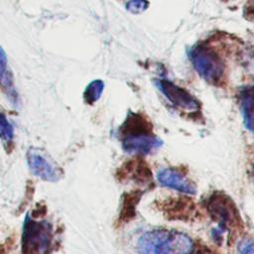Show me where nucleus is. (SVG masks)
<instances>
[{"mask_svg":"<svg viewBox=\"0 0 254 254\" xmlns=\"http://www.w3.org/2000/svg\"><path fill=\"white\" fill-rule=\"evenodd\" d=\"M191 239L178 231L156 229L144 233L138 240L139 254H190Z\"/></svg>","mask_w":254,"mask_h":254,"instance_id":"nucleus-1","label":"nucleus"},{"mask_svg":"<svg viewBox=\"0 0 254 254\" xmlns=\"http://www.w3.org/2000/svg\"><path fill=\"white\" fill-rule=\"evenodd\" d=\"M53 240V227L46 220L27 217L23 228L22 248L24 254H45Z\"/></svg>","mask_w":254,"mask_h":254,"instance_id":"nucleus-2","label":"nucleus"},{"mask_svg":"<svg viewBox=\"0 0 254 254\" xmlns=\"http://www.w3.org/2000/svg\"><path fill=\"white\" fill-rule=\"evenodd\" d=\"M190 60L197 73L206 81L214 84L221 80L224 72L223 62L212 49L197 45L190 50Z\"/></svg>","mask_w":254,"mask_h":254,"instance_id":"nucleus-3","label":"nucleus"},{"mask_svg":"<svg viewBox=\"0 0 254 254\" xmlns=\"http://www.w3.org/2000/svg\"><path fill=\"white\" fill-rule=\"evenodd\" d=\"M206 207L213 220L218 223L220 233L231 226L235 227L239 223L238 210L233 201L222 192L213 193L206 202Z\"/></svg>","mask_w":254,"mask_h":254,"instance_id":"nucleus-4","label":"nucleus"},{"mask_svg":"<svg viewBox=\"0 0 254 254\" xmlns=\"http://www.w3.org/2000/svg\"><path fill=\"white\" fill-rule=\"evenodd\" d=\"M27 162L32 174L44 181L57 182L62 178V170L39 149H29Z\"/></svg>","mask_w":254,"mask_h":254,"instance_id":"nucleus-5","label":"nucleus"},{"mask_svg":"<svg viewBox=\"0 0 254 254\" xmlns=\"http://www.w3.org/2000/svg\"><path fill=\"white\" fill-rule=\"evenodd\" d=\"M155 82L166 98L176 107L188 111H195L199 108L196 98L183 87L178 86L168 79H158Z\"/></svg>","mask_w":254,"mask_h":254,"instance_id":"nucleus-6","label":"nucleus"},{"mask_svg":"<svg viewBox=\"0 0 254 254\" xmlns=\"http://www.w3.org/2000/svg\"><path fill=\"white\" fill-rule=\"evenodd\" d=\"M122 148L130 154L147 155L159 149L163 141L152 132H139L122 136Z\"/></svg>","mask_w":254,"mask_h":254,"instance_id":"nucleus-7","label":"nucleus"},{"mask_svg":"<svg viewBox=\"0 0 254 254\" xmlns=\"http://www.w3.org/2000/svg\"><path fill=\"white\" fill-rule=\"evenodd\" d=\"M157 179L161 185L174 189L178 191L189 194H193L196 192L195 185L188 180L179 171L174 169L161 170L157 175Z\"/></svg>","mask_w":254,"mask_h":254,"instance_id":"nucleus-8","label":"nucleus"},{"mask_svg":"<svg viewBox=\"0 0 254 254\" xmlns=\"http://www.w3.org/2000/svg\"><path fill=\"white\" fill-rule=\"evenodd\" d=\"M240 105L245 127L253 131V91L252 87H244L240 92Z\"/></svg>","mask_w":254,"mask_h":254,"instance_id":"nucleus-9","label":"nucleus"},{"mask_svg":"<svg viewBox=\"0 0 254 254\" xmlns=\"http://www.w3.org/2000/svg\"><path fill=\"white\" fill-rule=\"evenodd\" d=\"M104 89V82L100 79H95L91 81L85 88L83 93L84 101L88 104H92L99 99L101 93Z\"/></svg>","mask_w":254,"mask_h":254,"instance_id":"nucleus-10","label":"nucleus"},{"mask_svg":"<svg viewBox=\"0 0 254 254\" xmlns=\"http://www.w3.org/2000/svg\"><path fill=\"white\" fill-rule=\"evenodd\" d=\"M13 126L7 119L6 115L0 112V138L5 143H10L13 140Z\"/></svg>","mask_w":254,"mask_h":254,"instance_id":"nucleus-11","label":"nucleus"},{"mask_svg":"<svg viewBox=\"0 0 254 254\" xmlns=\"http://www.w3.org/2000/svg\"><path fill=\"white\" fill-rule=\"evenodd\" d=\"M149 6L147 0H129L126 4V9L132 14H141Z\"/></svg>","mask_w":254,"mask_h":254,"instance_id":"nucleus-12","label":"nucleus"},{"mask_svg":"<svg viewBox=\"0 0 254 254\" xmlns=\"http://www.w3.org/2000/svg\"><path fill=\"white\" fill-rule=\"evenodd\" d=\"M253 240L251 238H245L238 244L239 254H253Z\"/></svg>","mask_w":254,"mask_h":254,"instance_id":"nucleus-13","label":"nucleus"},{"mask_svg":"<svg viewBox=\"0 0 254 254\" xmlns=\"http://www.w3.org/2000/svg\"><path fill=\"white\" fill-rule=\"evenodd\" d=\"M6 66H7V56L3 48L0 46V84L5 78Z\"/></svg>","mask_w":254,"mask_h":254,"instance_id":"nucleus-14","label":"nucleus"}]
</instances>
